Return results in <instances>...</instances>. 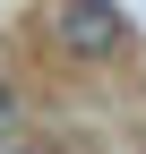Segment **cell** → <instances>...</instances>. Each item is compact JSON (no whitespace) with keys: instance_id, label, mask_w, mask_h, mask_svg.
Masks as SVG:
<instances>
[{"instance_id":"cell-1","label":"cell","mask_w":146,"mask_h":154,"mask_svg":"<svg viewBox=\"0 0 146 154\" xmlns=\"http://www.w3.org/2000/svg\"><path fill=\"white\" fill-rule=\"evenodd\" d=\"M52 34H60L69 60H112V51L129 43V9H112V0H60Z\"/></svg>"},{"instance_id":"cell-2","label":"cell","mask_w":146,"mask_h":154,"mask_svg":"<svg viewBox=\"0 0 146 154\" xmlns=\"http://www.w3.org/2000/svg\"><path fill=\"white\" fill-rule=\"evenodd\" d=\"M9 120H17V103H9V86H0V146H9Z\"/></svg>"},{"instance_id":"cell-3","label":"cell","mask_w":146,"mask_h":154,"mask_svg":"<svg viewBox=\"0 0 146 154\" xmlns=\"http://www.w3.org/2000/svg\"><path fill=\"white\" fill-rule=\"evenodd\" d=\"M0 154H43V146H0Z\"/></svg>"}]
</instances>
